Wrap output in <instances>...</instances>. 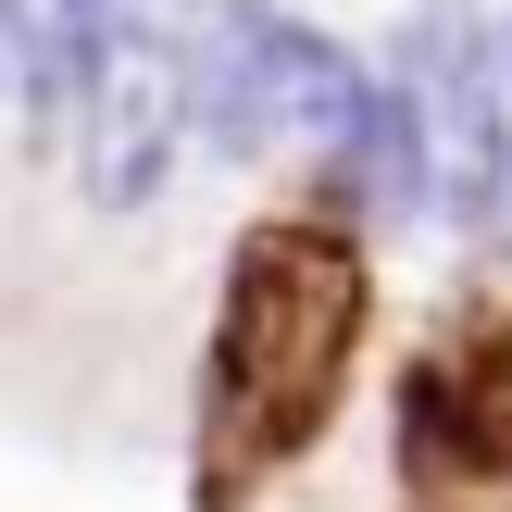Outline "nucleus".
I'll list each match as a JSON object with an SVG mask.
<instances>
[{"label": "nucleus", "mask_w": 512, "mask_h": 512, "mask_svg": "<svg viewBox=\"0 0 512 512\" xmlns=\"http://www.w3.org/2000/svg\"><path fill=\"white\" fill-rule=\"evenodd\" d=\"M150 13H175V25H188V13H213V0H150Z\"/></svg>", "instance_id": "nucleus-7"}, {"label": "nucleus", "mask_w": 512, "mask_h": 512, "mask_svg": "<svg viewBox=\"0 0 512 512\" xmlns=\"http://www.w3.org/2000/svg\"><path fill=\"white\" fill-rule=\"evenodd\" d=\"M125 0H13V113L38 150H75V113H88V75L113 50Z\"/></svg>", "instance_id": "nucleus-4"}, {"label": "nucleus", "mask_w": 512, "mask_h": 512, "mask_svg": "<svg viewBox=\"0 0 512 512\" xmlns=\"http://www.w3.org/2000/svg\"><path fill=\"white\" fill-rule=\"evenodd\" d=\"M0 100H13V0H0Z\"/></svg>", "instance_id": "nucleus-6"}, {"label": "nucleus", "mask_w": 512, "mask_h": 512, "mask_svg": "<svg viewBox=\"0 0 512 512\" xmlns=\"http://www.w3.org/2000/svg\"><path fill=\"white\" fill-rule=\"evenodd\" d=\"M475 75H488V113H500V200H488V250L512 263V13L475 25Z\"/></svg>", "instance_id": "nucleus-5"}, {"label": "nucleus", "mask_w": 512, "mask_h": 512, "mask_svg": "<svg viewBox=\"0 0 512 512\" xmlns=\"http://www.w3.org/2000/svg\"><path fill=\"white\" fill-rule=\"evenodd\" d=\"M213 25H225V50L250 63V88H263L275 138H313V150H338L350 125H363V100H375V63H363L350 38H325L313 13H288V0H213Z\"/></svg>", "instance_id": "nucleus-3"}, {"label": "nucleus", "mask_w": 512, "mask_h": 512, "mask_svg": "<svg viewBox=\"0 0 512 512\" xmlns=\"http://www.w3.org/2000/svg\"><path fill=\"white\" fill-rule=\"evenodd\" d=\"M363 350V238L350 225H263L225 275L213 425L238 450H300L350 388Z\"/></svg>", "instance_id": "nucleus-1"}, {"label": "nucleus", "mask_w": 512, "mask_h": 512, "mask_svg": "<svg viewBox=\"0 0 512 512\" xmlns=\"http://www.w3.org/2000/svg\"><path fill=\"white\" fill-rule=\"evenodd\" d=\"M188 163V25L125 0L113 13V50L88 75V113H75V188L100 213H150Z\"/></svg>", "instance_id": "nucleus-2"}]
</instances>
